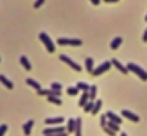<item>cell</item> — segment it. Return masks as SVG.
Masks as SVG:
<instances>
[{
    "label": "cell",
    "instance_id": "cell-22",
    "mask_svg": "<svg viewBox=\"0 0 147 136\" xmlns=\"http://www.w3.org/2000/svg\"><path fill=\"white\" fill-rule=\"evenodd\" d=\"M100 107H102V100H96V103H94V107H93L91 113H93V115H97V113H99V111H100Z\"/></svg>",
    "mask_w": 147,
    "mask_h": 136
},
{
    "label": "cell",
    "instance_id": "cell-20",
    "mask_svg": "<svg viewBox=\"0 0 147 136\" xmlns=\"http://www.w3.org/2000/svg\"><path fill=\"white\" fill-rule=\"evenodd\" d=\"M26 83H28L29 86H32L34 89H36V91L41 89V83H38L36 80H34V79H26Z\"/></svg>",
    "mask_w": 147,
    "mask_h": 136
},
{
    "label": "cell",
    "instance_id": "cell-4",
    "mask_svg": "<svg viewBox=\"0 0 147 136\" xmlns=\"http://www.w3.org/2000/svg\"><path fill=\"white\" fill-rule=\"evenodd\" d=\"M112 65H111V61H106V62H103V64H100L96 70H93V73H91V76H102L103 73H106L109 68H111Z\"/></svg>",
    "mask_w": 147,
    "mask_h": 136
},
{
    "label": "cell",
    "instance_id": "cell-6",
    "mask_svg": "<svg viewBox=\"0 0 147 136\" xmlns=\"http://www.w3.org/2000/svg\"><path fill=\"white\" fill-rule=\"evenodd\" d=\"M59 59H61L62 62H65V64H67L68 67H71L75 71H81V70H82V68H81V65H77L76 62L73 61V59H70V57H68L67 55H59Z\"/></svg>",
    "mask_w": 147,
    "mask_h": 136
},
{
    "label": "cell",
    "instance_id": "cell-36",
    "mask_svg": "<svg viewBox=\"0 0 147 136\" xmlns=\"http://www.w3.org/2000/svg\"><path fill=\"white\" fill-rule=\"evenodd\" d=\"M121 136H128V135H126V133H124V132H121Z\"/></svg>",
    "mask_w": 147,
    "mask_h": 136
},
{
    "label": "cell",
    "instance_id": "cell-37",
    "mask_svg": "<svg viewBox=\"0 0 147 136\" xmlns=\"http://www.w3.org/2000/svg\"><path fill=\"white\" fill-rule=\"evenodd\" d=\"M144 20H146V21H147V14H146V17H144Z\"/></svg>",
    "mask_w": 147,
    "mask_h": 136
},
{
    "label": "cell",
    "instance_id": "cell-32",
    "mask_svg": "<svg viewBox=\"0 0 147 136\" xmlns=\"http://www.w3.org/2000/svg\"><path fill=\"white\" fill-rule=\"evenodd\" d=\"M143 41H144V43H147V27H146L144 33H143Z\"/></svg>",
    "mask_w": 147,
    "mask_h": 136
},
{
    "label": "cell",
    "instance_id": "cell-24",
    "mask_svg": "<svg viewBox=\"0 0 147 136\" xmlns=\"http://www.w3.org/2000/svg\"><path fill=\"white\" fill-rule=\"evenodd\" d=\"M47 100H49V103L56 104V106H61V104H62L61 98H58V97H47Z\"/></svg>",
    "mask_w": 147,
    "mask_h": 136
},
{
    "label": "cell",
    "instance_id": "cell-33",
    "mask_svg": "<svg viewBox=\"0 0 147 136\" xmlns=\"http://www.w3.org/2000/svg\"><path fill=\"white\" fill-rule=\"evenodd\" d=\"M103 2H105V3H117L118 0H103Z\"/></svg>",
    "mask_w": 147,
    "mask_h": 136
},
{
    "label": "cell",
    "instance_id": "cell-23",
    "mask_svg": "<svg viewBox=\"0 0 147 136\" xmlns=\"http://www.w3.org/2000/svg\"><path fill=\"white\" fill-rule=\"evenodd\" d=\"M106 127H108V129H111L112 132H115V133L120 132V125H118V124H115V123H112V121H108V123H106Z\"/></svg>",
    "mask_w": 147,
    "mask_h": 136
},
{
    "label": "cell",
    "instance_id": "cell-3",
    "mask_svg": "<svg viewBox=\"0 0 147 136\" xmlns=\"http://www.w3.org/2000/svg\"><path fill=\"white\" fill-rule=\"evenodd\" d=\"M58 44H59V45H75V47H79V45H82V39H77V38H59V39H58Z\"/></svg>",
    "mask_w": 147,
    "mask_h": 136
},
{
    "label": "cell",
    "instance_id": "cell-31",
    "mask_svg": "<svg viewBox=\"0 0 147 136\" xmlns=\"http://www.w3.org/2000/svg\"><path fill=\"white\" fill-rule=\"evenodd\" d=\"M103 130H105V132H106L109 136H115V135H117L115 132H112V130H111V129H108V127H103Z\"/></svg>",
    "mask_w": 147,
    "mask_h": 136
},
{
    "label": "cell",
    "instance_id": "cell-27",
    "mask_svg": "<svg viewBox=\"0 0 147 136\" xmlns=\"http://www.w3.org/2000/svg\"><path fill=\"white\" fill-rule=\"evenodd\" d=\"M52 89H53V91H61L62 85H61V83H58V82H53V83H52Z\"/></svg>",
    "mask_w": 147,
    "mask_h": 136
},
{
    "label": "cell",
    "instance_id": "cell-7",
    "mask_svg": "<svg viewBox=\"0 0 147 136\" xmlns=\"http://www.w3.org/2000/svg\"><path fill=\"white\" fill-rule=\"evenodd\" d=\"M121 115L124 118H128V119H130L132 123H138L140 121V117L136 113H134V112H130V111H128V109H124V111L121 112Z\"/></svg>",
    "mask_w": 147,
    "mask_h": 136
},
{
    "label": "cell",
    "instance_id": "cell-28",
    "mask_svg": "<svg viewBox=\"0 0 147 136\" xmlns=\"http://www.w3.org/2000/svg\"><path fill=\"white\" fill-rule=\"evenodd\" d=\"M106 123H108V118H106V113H103L100 117V125L102 127H106Z\"/></svg>",
    "mask_w": 147,
    "mask_h": 136
},
{
    "label": "cell",
    "instance_id": "cell-21",
    "mask_svg": "<svg viewBox=\"0 0 147 136\" xmlns=\"http://www.w3.org/2000/svg\"><path fill=\"white\" fill-rule=\"evenodd\" d=\"M75 127H76V118H70L67 124V130L71 133V132H75Z\"/></svg>",
    "mask_w": 147,
    "mask_h": 136
},
{
    "label": "cell",
    "instance_id": "cell-15",
    "mask_svg": "<svg viewBox=\"0 0 147 136\" xmlns=\"http://www.w3.org/2000/svg\"><path fill=\"white\" fill-rule=\"evenodd\" d=\"M75 135H76V136H82V118H76Z\"/></svg>",
    "mask_w": 147,
    "mask_h": 136
},
{
    "label": "cell",
    "instance_id": "cell-2",
    "mask_svg": "<svg viewBox=\"0 0 147 136\" xmlns=\"http://www.w3.org/2000/svg\"><path fill=\"white\" fill-rule=\"evenodd\" d=\"M40 41L46 45V49L49 53H55V44H53V41L50 39V36L47 35L46 32H41L40 33Z\"/></svg>",
    "mask_w": 147,
    "mask_h": 136
},
{
    "label": "cell",
    "instance_id": "cell-9",
    "mask_svg": "<svg viewBox=\"0 0 147 136\" xmlns=\"http://www.w3.org/2000/svg\"><path fill=\"white\" fill-rule=\"evenodd\" d=\"M111 65H114L120 73H121V74H128V73H129L128 70H126V67L121 64V62H118V59H111Z\"/></svg>",
    "mask_w": 147,
    "mask_h": 136
},
{
    "label": "cell",
    "instance_id": "cell-30",
    "mask_svg": "<svg viewBox=\"0 0 147 136\" xmlns=\"http://www.w3.org/2000/svg\"><path fill=\"white\" fill-rule=\"evenodd\" d=\"M6 130H8V125H6V124H2V125H0V136H5Z\"/></svg>",
    "mask_w": 147,
    "mask_h": 136
},
{
    "label": "cell",
    "instance_id": "cell-25",
    "mask_svg": "<svg viewBox=\"0 0 147 136\" xmlns=\"http://www.w3.org/2000/svg\"><path fill=\"white\" fill-rule=\"evenodd\" d=\"M67 94L68 95H77V94H79V89H77L76 86H68L67 88Z\"/></svg>",
    "mask_w": 147,
    "mask_h": 136
},
{
    "label": "cell",
    "instance_id": "cell-10",
    "mask_svg": "<svg viewBox=\"0 0 147 136\" xmlns=\"http://www.w3.org/2000/svg\"><path fill=\"white\" fill-rule=\"evenodd\" d=\"M46 125H61L62 123H64V118L62 117H58V118H47L44 119Z\"/></svg>",
    "mask_w": 147,
    "mask_h": 136
},
{
    "label": "cell",
    "instance_id": "cell-13",
    "mask_svg": "<svg viewBox=\"0 0 147 136\" xmlns=\"http://www.w3.org/2000/svg\"><path fill=\"white\" fill-rule=\"evenodd\" d=\"M121 43H123V38L121 36H115V38L111 41V49L112 50H117L120 45H121Z\"/></svg>",
    "mask_w": 147,
    "mask_h": 136
},
{
    "label": "cell",
    "instance_id": "cell-29",
    "mask_svg": "<svg viewBox=\"0 0 147 136\" xmlns=\"http://www.w3.org/2000/svg\"><path fill=\"white\" fill-rule=\"evenodd\" d=\"M44 2H46V0H35V3H34V8H35V9L41 8V6L44 5Z\"/></svg>",
    "mask_w": 147,
    "mask_h": 136
},
{
    "label": "cell",
    "instance_id": "cell-16",
    "mask_svg": "<svg viewBox=\"0 0 147 136\" xmlns=\"http://www.w3.org/2000/svg\"><path fill=\"white\" fill-rule=\"evenodd\" d=\"M90 101V97H88V92H82V95H81V98H79V101H77V104H79L81 107H83L85 104Z\"/></svg>",
    "mask_w": 147,
    "mask_h": 136
},
{
    "label": "cell",
    "instance_id": "cell-12",
    "mask_svg": "<svg viewBox=\"0 0 147 136\" xmlns=\"http://www.w3.org/2000/svg\"><path fill=\"white\" fill-rule=\"evenodd\" d=\"M20 64L23 65V68H24L26 71H30V70H32V65H30V62H29V59H28L26 56L20 57Z\"/></svg>",
    "mask_w": 147,
    "mask_h": 136
},
{
    "label": "cell",
    "instance_id": "cell-1",
    "mask_svg": "<svg viewBox=\"0 0 147 136\" xmlns=\"http://www.w3.org/2000/svg\"><path fill=\"white\" fill-rule=\"evenodd\" d=\"M126 70L130 71V73H134L135 76H138L143 82H147V71H146V70H143V68H141L140 65L134 64V62H129V64L126 65Z\"/></svg>",
    "mask_w": 147,
    "mask_h": 136
},
{
    "label": "cell",
    "instance_id": "cell-5",
    "mask_svg": "<svg viewBox=\"0 0 147 136\" xmlns=\"http://www.w3.org/2000/svg\"><path fill=\"white\" fill-rule=\"evenodd\" d=\"M56 133H65V129L62 125H50V127H46L43 130V135L44 136H49V135H56Z\"/></svg>",
    "mask_w": 147,
    "mask_h": 136
},
{
    "label": "cell",
    "instance_id": "cell-17",
    "mask_svg": "<svg viewBox=\"0 0 147 136\" xmlns=\"http://www.w3.org/2000/svg\"><path fill=\"white\" fill-rule=\"evenodd\" d=\"M90 86L91 85H88V83H85V82H77L76 83V88L79 91H82V92H88L90 91Z\"/></svg>",
    "mask_w": 147,
    "mask_h": 136
},
{
    "label": "cell",
    "instance_id": "cell-34",
    "mask_svg": "<svg viewBox=\"0 0 147 136\" xmlns=\"http://www.w3.org/2000/svg\"><path fill=\"white\" fill-rule=\"evenodd\" d=\"M49 136H67V132H65V133H56V135H49Z\"/></svg>",
    "mask_w": 147,
    "mask_h": 136
},
{
    "label": "cell",
    "instance_id": "cell-14",
    "mask_svg": "<svg viewBox=\"0 0 147 136\" xmlns=\"http://www.w3.org/2000/svg\"><path fill=\"white\" fill-rule=\"evenodd\" d=\"M85 68H87V71L90 73H93V70H94V59L93 57H87L85 59Z\"/></svg>",
    "mask_w": 147,
    "mask_h": 136
},
{
    "label": "cell",
    "instance_id": "cell-11",
    "mask_svg": "<svg viewBox=\"0 0 147 136\" xmlns=\"http://www.w3.org/2000/svg\"><path fill=\"white\" fill-rule=\"evenodd\" d=\"M34 119H29L28 123H26L24 125H23V132H24V135L26 136H29L30 133H32V127H34Z\"/></svg>",
    "mask_w": 147,
    "mask_h": 136
},
{
    "label": "cell",
    "instance_id": "cell-18",
    "mask_svg": "<svg viewBox=\"0 0 147 136\" xmlns=\"http://www.w3.org/2000/svg\"><path fill=\"white\" fill-rule=\"evenodd\" d=\"M96 94H97V86H96V85H91V86H90V91H88L90 101H94V100H96Z\"/></svg>",
    "mask_w": 147,
    "mask_h": 136
},
{
    "label": "cell",
    "instance_id": "cell-35",
    "mask_svg": "<svg viewBox=\"0 0 147 136\" xmlns=\"http://www.w3.org/2000/svg\"><path fill=\"white\" fill-rule=\"evenodd\" d=\"M90 2H91L93 5H99V3H100V2H102V0H90Z\"/></svg>",
    "mask_w": 147,
    "mask_h": 136
},
{
    "label": "cell",
    "instance_id": "cell-8",
    "mask_svg": "<svg viewBox=\"0 0 147 136\" xmlns=\"http://www.w3.org/2000/svg\"><path fill=\"white\" fill-rule=\"evenodd\" d=\"M106 118H108V121H112V123H115V124H121L123 123V119L118 117L117 113H114L112 111H109V112H106Z\"/></svg>",
    "mask_w": 147,
    "mask_h": 136
},
{
    "label": "cell",
    "instance_id": "cell-19",
    "mask_svg": "<svg viewBox=\"0 0 147 136\" xmlns=\"http://www.w3.org/2000/svg\"><path fill=\"white\" fill-rule=\"evenodd\" d=\"M0 82H2L3 85L8 88V89H12V88H14V83L9 80V79H6V77H5L3 74H0Z\"/></svg>",
    "mask_w": 147,
    "mask_h": 136
},
{
    "label": "cell",
    "instance_id": "cell-26",
    "mask_svg": "<svg viewBox=\"0 0 147 136\" xmlns=\"http://www.w3.org/2000/svg\"><path fill=\"white\" fill-rule=\"evenodd\" d=\"M93 107H94V101H88L85 106H83V111L88 113V112H91V111H93Z\"/></svg>",
    "mask_w": 147,
    "mask_h": 136
}]
</instances>
